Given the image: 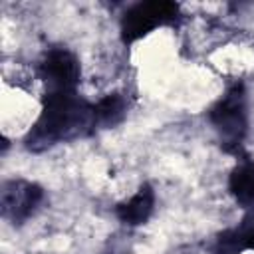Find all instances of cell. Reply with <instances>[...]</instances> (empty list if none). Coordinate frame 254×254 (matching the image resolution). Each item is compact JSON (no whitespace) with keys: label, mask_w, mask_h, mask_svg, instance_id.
<instances>
[{"label":"cell","mask_w":254,"mask_h":254,"mask_svg":"<svg viewBox=\"0 0 254 254\" xmlns=\"http://www.w3.org/2000/svg\"><path fill=\"white\" fill-rule=\"evenodd\" d=\"M95 131L93 105L75 91L46 93L40 117L28 131L24 145L28 151L40 153L62 141H73Z\"/></svg>","instance_id":"cell-1"},{"label":"cell","mask_w":254,"mask_h":254,"mask_svg":"<svg viewBox=\"0 0 254 254\" xmlns=\"http://www.w3.org/2000/svg\"><path fill=\"white\" fill-rule=\"evenodd\" d=\"M208 121L228 151L240 147L248 129L246 89L242 83H234L224 91V95L208 109Z\"/></svg>","instance_id":"cell-2"},{"label":"cell","mask_w":254,"mask_h":254,"mask_svg":"<svg viewBox=\"0 0 254 254\" xmlns=\"http://www.w3.org/2000/svg\"><path fill=\"white\" fill-rule=\"evenodd\" d=\"M179 20V4L169 0H149L131 6L121 18V38L131 44L159 26H169Z\"/></svg>","instance_id":"cell-3"},{"label":"cell","mask_w":254,"mask_h":254,"mask_svg":"<svg viewBox=\"0 0 254 254\" xmlns=\"http://www.w3.org/2000/svg\"><path fill=\"white\" fill-rule=\"evenodd\" d=\"M44 202V189L36 183L12 179L0 189V212L12 224H22L36 214Z\"/></svg>","instance_id":"cell-4"},{"label":"cell","mask_w":254,"mask_h":254,"mask_svg":"<svg viewBox=\"0 0 254 254\" xmlns=\"http://www.w3.org/2000/svg\"><path fill=\"white\" fill-rule=\"evenodd\" d=\"M79 73L77 58L65 48H52L40 64V77L46 85V93L75 91Z\"/></svg>","instance_id":"cell-5"},{"label":"cell","mask_w":254,"mask_h":254,"mask_svg":"<svg viewBox=\"0 0 254 254\" xmlns=\"http://www.w3.org/2000/svg\"><path fill=\"white\" fill-rule=\"evenodd\" d=\"M155 208V190L151 185H141L139 190L125 202L117 204L115 214L127 226H139L149 220Z\"/></svg>","instance_id":"cell-6"},{"label":"cell","mask_w":254,"mask_h":254,"mask_svg":"<svg viewBox=\"0 0 254 254\" xmlns=\"http://www.w3.org/2000/svg\"><path fill=\"white\" fill-rule=\"evenodd\" d=\"M228 190L238 204L254 206V161H242L232 169Z\"/></svg>","instance_id":"cell-7"},{"label":"cell","mask_w":254,"mask_h":254,"mask_svg":"<svg viewBox=\"0 0 254 254\" xmlns=\"http://www.w3.org/2000/svg\"><path fill=\"white\" fill-rule=\"evenodd\" d=\"M95 129H111L119 125L127 115V101L121 93H109L93 105Z\"/></svg>","instance_id":"cell-8"}]
</instances>
